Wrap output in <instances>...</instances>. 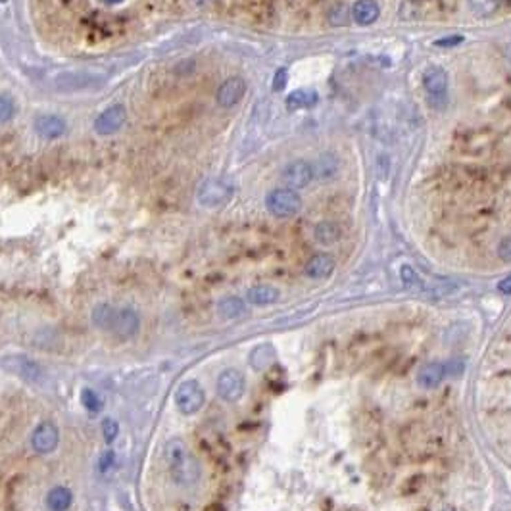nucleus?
Instances as JSON below:
<instances>
[{
    "instance_id": "nucleus-1",
    "label": "nucleus",
    "mask_w": 511,
    "mask_h": 511,
    "mask_svg": "<svg viewBox=\"0 0 511 511\" xmlns=\"http://www.w3.org/2000/svg\"><path fill=\"white\" fill-rule=\"evenodd\" d=\"M164 459H166V469H168L169 479L177 486L191 488V486H194L200 481L202 467H200L198 459L194 458L193 452L189 450L183 438H169L166 442Z\"/></svg>"
},
{
    "instance_id": "nucleus-2",
    "label": "nucleus",
    "mask_w": 511,
    "mask_h": 511,
    "mask_svg": "<svg viewBox=\"0 0 511 511\" xmlns=\"http://www.w3.org/2000/svg\"><path fill=\"white\" fill-rule=\"evenodd\" d=\"M265 208L275 218H292L302 210V198L294 189H273L265 196Z\"/></svg>"
},
{
    "instance_id": "nucleus-3",
    "label": "nucleus",
    "mask_w": 511,
    "mask_h": 511,
    "mask_svg": "<svg viewBox=\"0 0 511 511\" xmlns=\"http://www.w3.org/2000/svg\"><path fill=\"white\" fill-rule=\"evenodd\" d=\"M175 407L179 409V414L183 415H194L202 409V405L206 404V392L200 387V383L194 379L183 380L175 390V396H173Z\"/></svg>"
},
{
    "instance_id": "nucleus-4",
    "label": "nucleus",
    "mask_w": 511,
    "mask_h": 511,
    "mask_svg": "<svg viewBox=\"0 0 511 511\" xmlns=\"http://www.w3.org/2000/svg\"><path fill=\"white\" fill-rule=\"evenodd\" d=\"M233 196V186L223 179H206L202 185L198 186L196 200L202 208L215 210L229 202Z\"/></svg>"
},
{
    "instance_id": "nucleus-5",
    "label": "nucleus",
    "mask_w": 511,
    "mask_h": 511,
    "mask_svg": "<svg viewBox=\"0 0 511 511\" xmlns=\"http://www.w3.org/2000/svg\"><path fill=\"white\" fill-rule=\"evenodd\" d=\"M215 390H218V396L223 402H229L235 404L240 398L244 396V390H247V379L244 375L238 369H225L218 377L215 383Z\"/></svg>"
},
{
    "instance_id": "nucleus-6",
    "label": "nucleus",
    "mask_w": 511,
    "mask_h": 511,
    "mask_svg": "<svg viewBox=\"0 0 511 511\" xmlns=\"http://www.w3.org/2000/svg\"><path fill=\"white\" fill-rule=\"evenodd\" d=\"M58 444H60V429L54 421L44 419L31 432V448L41 456H48L56 452Z\"/></svg>"
},
{
    "instance_id": "nucleus-7",
    "label": "nucleus",
    "mask_w": 511,
    "mask_h": 511,
    "mask_svg": "<svg viewBox=\"0 0 511 511\" xmlns=\"http://www.w3.org/2000/svg\"><path fill=\"white\" fill-rule=\"evenodd\" d=\"M141 331V316L137 314V309L133 308H115L114 316H112V323H110V331L117 338H133Z\"/></svg>"
},
{
    "instance_id": "nucleus-8",
    "label": "nucleus",
    "mask_w": 511,
    "mask_h": 511,
    "mask_svg": "<svg viewBox=\"0 0 511 511\" xmlns=\"http://www.w3.org/2000/svg\"><path fill=\"white\" fill-rule=\"evenodd\" d=\"M423 87L432 104H444L448 97V73L438 66L429 68L423 73Z\"/></svg>"
},
{
    "instance_id": "nucleus-9",
    "label": "nucleus",
    "mask_w": 511,
    "mask_h": 511,
    "mask_svg": "<svg viewBox=\"0 0 511 511\" xmlns=\"http://www.w3.org/2000/svg\"><path fill=\"white\" fill-rule=\"evenodd\" d=\"M125 119H127V110L122 104H112V106L106 108L104 112H100L97 115V119H95V131L100 137L115 135L125 125Z\"/></svg>"
},
{
    "instance_id": "nucleus-10",
    "label": "nucleus",
    "mask_w": 511,
    "mask_h": 511,
    "mask_svg": "<svg viewBox=\"0 0 511 511\" xmlns=\"http://www.w3.org/2000/svg\"><path fill=\"white\" fill-rule=\"evenodd\" d=\"M316 175V171L311 168V164L304 162V160H294L291 164H287L281 171V179L289 189H304L311 183V179Z\"/></svg>"
},
{
    "instance_id": "nucleus-11",
    "label": "nucleus",
    "mask_w": 511,
    "mask_h": 511,
    "mask_svg": "<svg viewBox=\"0 0 511 511\" xmlns=\"http://www.w3.org/2000/svg\"><path fill=\"white\" fill-rule=\"evenodd\" d=\"M247 95V81L242 77H229L225 79L218 88L215 100L221 108H233Z\"/></svg>"
},
{
    "instance_id": "nucleus-12",
    "label": "nucleus",
    "mask_w": 511,
    "mask_h": 511,
    "mask_svg": "<svg viewBox=\"0 0 511 511\" xmlns=\"http://www.w3.org/2000/svg\"><path fill=\"white\" fill-rule=\"evenodd\" d=\"M35 131L39 137H43L46 141H56L66 135L68 131V124L64 122L60 115L44 114L39 115L35 119Z\"/></svg>"
},
{
    "instance_id": "nucleus-13",
    "label": "nucleus",
    "mask_w": 511,
    "mask_h": 511,
    "mask_svg": "<svg viewBox=\"0 0 511 511\" xmlns=\"http://www.w3.org/2000/svg\"><path fill=\"white\" fill-rule=\"evenodd\" d=\"M380 16V6L377 0H358L352 6V18L358 26H373Z\"/></svg>"
},
{
    "instance_id": "nucleus-14",
    "label": "nucleus",
    "mask_w": 511,
    "mask_h": 511,
    "mask_svg": "<svg viewBox=\"0 0 511 511\" xmlns=\"http://www.w3.org/2000/svg\"><path fill=\"white\" fill-rule=\"evenodd\" d=\"M444 377H446V365L444 363H425L423 367L419 369V373H417V385L425 388V390H431V388L438 387Z\"/></svg>"
},
{
    "instance_id": "nucleus-15",
    "label": "nucleus",
    "mask_w": 511,
    "mask_h": 511,
    "mask_svg": "<svg viewBox=\"0 0 511 511\" xmlns=\"http://www.w3.org/2000/svg\"><path fill=\"white\" fill-rule=\"evenodd\" d=\"M335 258L329 254H318L314 256L311 260H309L308 264H306V275H308L309 279H327V277H331L333 271H335Z\"/></svg>"
},
{
    "instance_id": "nucleus-16",
    "label": "nucleus",
    "mask_w": 511,
    "mask_h": 511,
    "mask_svg": "<svg viewBox=\"0 0 511 511\" xmlns=\"http://www.w3.org/2000/svg\"><path fill=\"white\" fill-rule=\"evenodd\" d=\"M44 503L48 511H68L73 505V492L68 486H52L46 494Z\"/></svg>"
},
{
    "instance_id": "nucleus-17",
    "label": "nucleus",
    "mask_w": 511,
    "mask_h": 511,
    "mask_svg": "<svg viewBox=\"0 0 511 511\" xmlns=\"http://www.w3.org/2000/svg\"><path fill=\"white\" fill-rule=\"evenodd\" d=\"M279 298H281V292L271 285H256L247 292V300L252 306H271L275 302H279Z\"/></svg>"
},
{
    "instance_id": "nucleus-18",
    "label": "nucleus",
    "mask_w": 511,
    "mask_h": 511,
    "mask_svg": "<svg viewBox=\"0 0 511 511\" xmlns=\"http://www.w3.org/2000/svg\"><path fill=\"white\" fill-rule=\"evenodd\" d=\"M318 102L319 95L314 88H296L287 97L289 110H306V108H314Z\"/></svg>"
},
{
    "instance_id": "nucleus-19",
    "label": "nucleus",
    "mask_w": 511,
    "mask_h": 511,
    "mask_svg": "<svg viewBox=\"0 0 511 511\" xmlns=\"http://www.w3.org/2000/svg\"><path fill=\"white\" fill-rule=\"evenodd\" d=\"M314 237H316L319 244L331 247V244H335V242L340 240L343 231H340L338 223H335V221H321V223L316 225V229H314Z\"/></svg>"
},
{
    "instance_id": "nucleus-20",
    "label": "nucleus",
    "mask_w": 511,
    "mask_h": 511,
    "mask_svg": "<svg viewBox=\"0 0 511 511\" xmlns=\"http://www.w3.org/2000/svg\"><path fill=\"white\" fill-rule=\"evenodd\" d=\"M218 311L223 319H238L247 314V304L238 296H225L220 300Z\"/></svg>"
},
{
    "instance_id": "nucleus-21",
    "label": "nucleus",
    "mask_w": 511,
    "mask_h": 511,
    "mask_svg": "<svg viewBox=\"0 0 511 511\" xmlns=\"http://www.w3.org/2000/svg\"><path fill=\"white\" fill-rule=\"evenodd\" d=\"M114 306L112 304H97L93 311H90V319L93 325L100 329V331H110V323H112V316H114Z\"/></svg>"
},
{
    "instance_id": "nucleus-22",
    "label": "nucleus",
    "mask_w": 511,
    "mask_h": 511,
    "mask_svg": "<svg viewBox=\"0 0 511 511\" xmlns=\"http://www.w3.org/2000/svg\"><path fill=\"white\" fill-rule=\"evenodd\" d=\"M273 360H275L273 346H271V344H264V346H258L254 352H252L250 363H252L254 369H265Z\"/></svg>"
},
{
    "instance_id": "nucleus-23",
    "label": "nucleus",
    "mask_w": 511,
    "mask_h": 511,
    "mask_svg": "<svg viewBox=\"0 0 511 511\" xmlns=\"http://www.w3.org/2000/svg\"><path fill=\"white\" fill-rule=\"evenodd\" d=\"M81 404H83V407H85L87 412H90V414H98V412L102 409L104 402H102V398L98 396L93 388H83V390H81Z\"/></svg>"
},
{
    "instance_id": "nucleus-24",
    "label": "nucleus",
    "mask_w": 511,
    "mask_h": 511,
    "mask_svg": "<svg viewBox=\"0 0 511 511\" xmlns=\"http://www.w3.org/2000/svg\"><path fill=\"white\" fill-rule=\"evenodd\" d=\"M400 277H402V282H404L405 289H409V291H421L423 289V282L419 279V275L415 273V269L412 265H404L400 269Z\"/></svg>"
},
{
    "instance_id": "nucleus-25",
    "label": "nucleus",
    "mask_w": 511,
    "mask_h": 511,
    "mask_svg": "<svg viewBox=\"0 0 511 511\" xmlns=\"http://www.w3.org/2000/svg\"><path fill=\"white\" fill-rule=\"evenodd\" d=\"M469 8L479 16H492L498 10V0H469Z\"/></svg>"
},
{
    "instance_id": "nucleus-26",
    "label": "nucleus",
    "mask_w": 511,
    "mask_h": 511,
    "mask_svg": "<svg viewBox=\"0 0 511 511\" xmlns=\"http://www.w3.org/2000/svg\"><path fill=\"white\" fill-rule=\"evenodd\" d=\"M16 115V102L8 95H0V124H8Z\"/></svg>"
},
{
    "instance_id": "nucleus-27",
    "label": "nucleus",
    "mask_w": 511,
    "mask_h": 511,
    "mask_svg": "<svg viewBox=\"0 0 511 511\" xmlns=\"http://www.w3.org/2000/svg\"><path fill=\"white\" fill-rule=\"evenodd\" d=\"M16 371L18 373H21L26 379H37L39 375H41V369H39V365L33 362H29V360H23V358H16Z\"/></svg>"
},
{
    "instance_id": "nucleus-28",
    "label": "nucleus",
    "mask_w": 511,
    "mask_h": 511,
    "mask_svg": "<svg viewBox=\"0 0 511 511\" xmlns=\"http://www.w3.org/2000/svg\"><path fill=\"white\" fill-rule=\"evenodd\" d=\"M102 434H104V442L112 444L117 438V434H119V425H117V421L112 419V417H106L102 421Z\"/></svg>"
},
{
    "instance_id": "nucleus-29",
    "label": "nucleus",
    "mask_w": 511,
    "mask_h": 511,
    "mask_svg": "<svg viewBox=\"0 0 511 511\" xmlns=\"http://www.w3.org/2000/svg\"><path fill=\"white\" fill-rule=\"evenodd\" d=\"M329 23L335 27L346 26V23H348V10L344 8V6H336V8L331 10V14H329Z\"/></svg>"
},
{
    "instance_id": "nucleus-30",
    "label": "nucleus",
    "mask_w": 511,
    "mask_h": 511,
    "mask_svg": "<svg viewBox=\"0 0 511 511\" xmlns=\"http://www.w3.org/2000/svg\"><path fill=\"white\" fill-rule=\"evenodd\" d=\"M287 81H289V71L281 68V70H277L273 77V90L275 93H279L282 88L287 87Z\"/></svg>"
},
{
    "instance_id": "nucleus-31",
    "label": "nucleus",
    "mask_w": 511,
    "mask_h": 511,
    "mask_svg": "<svg viewBox=\"0 0 511 511\" xmlns=\"http://www.w3.org/2000/svg\"><path fill=\"white\" fill-rule=\"evenodd\" d=\"M463 43V37L461 35H452V37H444V39H438V41H434V46H438V48H450V46H458V44Z\"/></svg>"
},
{
    "instance_id": "nucleus-32",
    "label": "nucleus",
    "mask_w": 511,
    "mask_h": 511,
    "mask_svg": "<svg viewBox=\"0 0 511 511\" xmlns=\"http://www.w3.org/2000/svg\"><path fill=\"white\" fill-rule=\"evenodd\" d=\"M498 256L503 262H511V237L502 238V242L498 244Z\"/></svg>"
},
{
    "instance_id": "nucleus-33",
    "label": "nucleus",
    "mask_w": 511,
    "mask_h": 511,
    "mask_svg": "<svg viewBox=\"0 0 511 511\" xmlns=\"http://www.w3.org/2000/svg\"><path fill=\"white\" fill-rule=\"evenodd\" d=\"M329 160H331V154L321 158V177H323V179H325V177L329 179V177H331V171H333V173H336V169H338V162L331 166V164H329Z\"/></svg>"
},
{
    "instance_id": "nucleus-34",
    "label": "nucleus",
    "mask_w": 511,
    "mask_h": 511,
    "mask_svg": "<svg viewBox=\"0 0 511 511\" xmlns=\"http://www.w3.org/2000/svg\"><path fill=\"white\" fill-rule=\"evenodd\" d=\"M112 463H114V452H112V450H108L106 454L102 456V459H100V469H102V471H106V469L112 467Z\"/></svg>"
},
{
    "instance_id": "nucleus-35",
    "label": "nucleus",
    "mask_w": 511,
    "mask_h": 511,
    "mask_svg": "<svg viewBox=\"0 0 511 511\" xmlns=\"http://www.w3.org/2000/svg\"><path fill=\"white\" fill-rule=\"evenodd\" d=\"M498 291L502 292V294H511V275L510 277H505L503 281H500V285H498Z\"/></svg>"
},
{
    "instance_id": "nucleus-36",
    "label": "nucleus",
    "mask_w": 511,
    "mask_h": 511,
    "mask_svg": "<svg viewBox=\"0 0 511 511\" xmlns=\"http://www.w3.org/2000/svg\"><path fill=\"white\" fill-rule=\"evenodd\" d=\"M102 2H106V4H112V6H114V4H122L125 0H102Z\"/></svg>"
},
{
    "instance_id": "nucleus-37",
    "label": "nucleus",
    "mask_w": 511,
    "mask_h": 511,
    "mask_svg": "<svg viewBox=\"0 0 511 511\" xmlns=\"http://www.w3.org/2000/svg\"><path fill=\"white\" fill-rule=\"evenodd\" d=\"M508 56H510V60H511V43H510V46H508Z\"/></svg>"
},
{
    "instance_id": "nucleus-38",
    "label": "nucleus",
    "mask_w": 511,
    "mask_h": 511,
    "mask_svg": "<svg viewBox=\"0 0 511 511\" xmlns=\"http://www.w3.org/2000/svg\"><path fill=\"white\" fill-rule=\"evenodd\" d=\"M0 2H2V4H4V2H8V0H0Z\"/></svg>"
}]
</instances>
